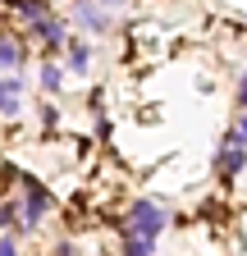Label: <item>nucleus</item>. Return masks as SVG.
<instances>
[{
    "instance_id": "f257e3e1",
    "label": "nucleus",
    "mask_w": 247,
    "mask_h": 256,
    "mask_svg": "<svg viewBox=\"0 0 247 256\" xmlns=\"http://www.w3.org/2000/svg\"><path fill=\"white\" fill-rule=\"evenodd\" d=\"M165 229H170V215L160 210V202H151V197L133 202V210H128V234H138V238H146V242H156Z\"/></svg>"
},
{
    "instance_id": "f03ea898",
    "label": "nucleus",
    "mask_w": 247,
    "mask_h": 256,
    "mask_svg": "<svg viewBox=\"0 0 247 256\" xmlns=\"http://www.w3.org/2000/svg\"><path fill=\"white\" fill-rule=\"evenodd\" d=\"M50 210V192L32 178H23V229H32V224H42V215Z\"/></svg>"
},
{
    "instance_id": "7ed1b4c3",
    "label": "nucleus",
    "mask_w": 247,
    "mask_h": 256,
    "mask_svg": "<svg viewBox=\"0 0 247 256\" xmlns=\"http://www.w3.org/2000/svg\"><path fill=\"white\" fill-rule=\"evenodd\" d=\"M28 37H42L50 50H60V46H69V42H74V37H69V28L60 23V18H50V14L37 18V23H28Z\"/></svg>"
},
{
    "instance_id": "20e7f679",
    "label": "nucleus",
    "mask_w": 247,
    "mask_h": 256,
    "mask_svg": "<svg viewBox=\"0 0 247 256\" xmlns=\"http://www.w3.org/2000/svg\"><path fill=\"white\" fill-rule=\"evenodd\" d=\"M215 165H220V174L224 178H234V174H242V165H247V146H220L215 151Z\"/></svg>"
},
{
    "instance_id": "39448f33",
    "label": "nucleus",
    "mask_w": 247,
    "mask_h": 256,
    "mask_svg": "<svg viewBox=\"0 0 247 256\" xmlns=\"http://www.w3.org/2000/svg\"><path fill=\"white\" fill-rule=\"evenodd\" d=\"M18 92H23L18 78H0V114H5V119L18 114Z\"/></svg>"
},
{
    "instance_id": "423d86ee",
    "label": "nucleus",
    "mask_w": 247,
    "mask_h": 256,
    "mask_svg": "<svg viewBox=\"0 0 247 256\" xmlns=\"http://www.w3.org/2000/svg\"><path fill=\"white\" fill-rule=\"evenodd\" d=\"M78 23H82L87 32H110V14L96 10V5H78Z\"/></svg>"
},
{
    "instance_id": "0eeeda50",
    "label": "nucleus",
    "mask_w": 247,
    "mask_h": 256,
    "mask_svg": "<svg viewBox=\"0 0 247 256\" xmlns=\"http://www.w3.org/2000/svg\"><path fill=\"white\" fill-rule=\"evenodd\" d=\"M87 69H92V46L82 37H74L69 42V74H87Z\"/></svg>"
},
{
    "instance_id": "6e6552de",
    "label": "nucleus",
    "mask_w": 247,
    "mask_h": 256,
    "mask_svg": "<svg viewBox=\"0 0 247 256\" xmlns=\"http://www.w3.org/2000/svg\"><path fill=\"white\" fill-rule=\"evenodd\" d=\"M14 64H23V42L0 32V69H14Z\"/></svg>"
},
{
    "instance_id": "1a4fd4ad",
    "label": "nucleus",
    "mask_w": 247,
    "mask_h": 256,
    "mask_svg": "<svg viewBox=\"0 0 247 256\" xmlns=\"http://www.w3.org/2000/svg\"><path fill=\"white\" fill-rule=\"evenodd\" d=\"M42 87H46V92H60V87H64V69H60L55 60L42 64Z\"/></svg>"
},
{
    "instance_id": "9d476101",
    "label": "nucleus",
    "mask_w": 247,
    "mask_h": 256,
    "mask_svg": "<svg viewBox=\"0 0 247 256\" xmlns=\"http://www.w3.org/2000/svg\"><path fill=\"white\" fill-rule=\"evenodd\" d=\"M124 256H151V242L138 238V234H128V242H124Z\"/></svg>"
},
{
    "instance_id": "9b49d317",
    "label": "nucleus",
    "mask_w": 247,
    "mask_h": 256,
    "mask_svg": "<svg viewBox=\"0 0 247 256\" xmlns=\"http://www.w3.org/2000/svg\"><path fill=\"white\" fill-rule=\"evenodd\" d=\"M18 215H23V210H18L14 202H5V206H0V229H14V224H23Z\"/></svg>"
},
{
    "instance_id": "f8f14e48",
    "label": "nucleus",
    "mask_w": 247,
    "mask_h": 256,
    "mask_svg": "<svg viewBox=\"0 0 247 256\" xmlns=\"http://www.w3.org/2000/svg\"><path fill=\"white\" fill-rule=\"evenodd\" d=\"M224 142H229V146H247V114H242V119L234 124V133H229Z\"/></svg>"
},
{
    "instance_id": "ddd939ff",
    "label": "nucleus",
    "mask_w": 247,
    "mask_h": 256,
    "mask_svg": "<svg viewBox=\"0 0 247 256\" xmlns=\"http://www.w3.org/2000/svg\"><path fill=\"white\" fill-rule=\"evenodd\" d=\"M0 256H18V242H14V234H5V238H0Z\"/></svg>"
},
{
    "instance_id": "4468645a",
    "label": "nucleus",
    "mask_w": 247,
    "mask_h": 256,
    "mask_svg": "<svg viewBox=\"0 0 247 256\" xmlns=\"http://www.w3.org/2000/svg\"><path fill=\"white\" fill-rule=\"evenodd\" d=\"M55 119H60V110H55V106H46V110H42V124H46V128H55Z\"/></svg>"
},
{
    "instance_id": "2eb2a0df",
    "label": "nucleus",
    "mask_w": 247,
    "mask_h": 256,
    "mask_svg": "<svg viewBox=\"0 0 247 256\" xmlns=\"http://www.w3.org/2000/svg\"><path fill=\"white\" fill-rule=\"evenodd\" d=\"M50 256H74V242H60V247H55Z\"/></svg>"
},
{
    "instance_id": "dca6fc26",
    "label": "nucleus",
    "mask_w": 247,
    "mask_h": 256,
    "mask_svg": "<svg viewBox=\"0 0 247 256\" xmlns=\"http://www.w3.org/2000/svg\"><path fill=\"white\" fill-rule=\"evenodd\" d=\"M238 110H247V87H238Z\"/></svg>"
},
{
    "instance_id": "f3484780",
    "label": "nucleus",
    "mask_w": 247,
    "mask_h": 256,
    "mask_svg": "<svg viewBox=\"0 0 247 256\" xmlns=\"http://www.w3.org/2000/svg\"><path fill=\"white\" fill-rule=\"evenodd\" d=\"M101 5H128V0H101Z\"/></svg>"
},
{
    "instance_id": "a211bd4d",
    "label": "nucleus",
    "mask_w": 247,
    "mask_h": 256,
    "mask_svg": "<svg viewBox=\"0 0 247 256\" xmlns=\"http://www.w3.org/2000/svg\"><path fill=\"white\" fill-rule=\"evenodd\" d=\"M238 87H247V69H242V78H238Z\"/></svg>"
},
{
    "instance_id": "6ab92c4d",
    "label": "nucleus",
    "mask_w": 247,
    "mask_h": 256,
    "mask_svg": "<svg viewBox=\"0 0 247 256\" xmlns=\"http://www.w3.org/2000/svg\"><path fill=\"white\" fill-rule=\"evenodd\" d=\"M74 5H92V0H74Z\"/></svg>"
}]
</instances>
